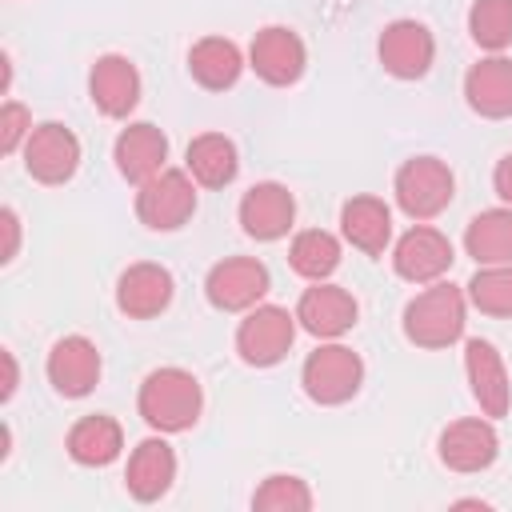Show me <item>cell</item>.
Returning <instances> with one entry per match:
<instances>
[{
  "label": "cell",
  "instance_id": "obj_4",
  "mask_svg": "<svg viewBox=\"0 0 512 512\" xmlns=\"http://www.w3.org/2000/svg\"><path fill=\"white\" fill-rule=\"evenodd\" d=\"M360 384H364V360L352 348L336 344V340H328L316 352H308V360L300 368L304 396L312 404H324V408L352 400L360 392Z\"/></svg>",
  "mask_w": 512,
  "mask_h": 512
},
{
  "label": "cell",
  "instance_id": "obj_7",
  "mask_svg": "<svg viewBox=\"0 0 512 512\" xmlns=\"http://www.w3.org/2000/svg\"><path fill=\"white\" fill-rule=\"evenodd\" d=\"M268 268L256 256H228L208 268L204 276V296L216 312H248L264 300L268 292Z\"/></svg>",
  "mask_w": 512,
  "mask_h": 512
},
{
  "label": "cell",
  "instance_id": "obj_28",
  "mask_svg": "<svg viewBox=\"0 0 512 512\" xmlns=\"http://www.w3.org/2000/svg\"><path fill=\"white\" fill-rule=\"evenodd\" d=\"M464 296L484 316H512V264H476Z\"/></svg>",
  "mask_w": 512,
  "mask_h": 512
},
{
  "label": "cell",
  "instance_id": "obj_11",
  "mask_svg": "<svg viewBox=\"0 0 512 512\" xmlns=\"http://www.w3.org/2000/svg\"><path fill=\"white\" fill-rule=\"evenodd\" d=\"M376 56L388 76L420 80L436 60V40L420 20H392L376 40Z\"/></svg>",
  "mask_w": 512,
  "mask_h": 512
},
{
  "label": "cell",
  "instance_id": "obj_33",
  "mask_svg": "<svg viewBox=\"0 0 512 512\" xmlns=\"http://www.w3.org/2000/svg\"><path fill=\"white\" fill-rule=\"evenodd\" d=\"M492 188H496V196H500V200L512 208V152L496 160V172H492Z\"/></svg>",
  "mask_w": 512,
  "mask_h": 512
},
{
  "label": "cell",
  "instance_id": "obj_29",
  "mask_svg": "<svg viewBox=\"0 0 512 512\" xmlns=\"http://www.w3.org/2000/svg\"><path fill=\"white\" fill-rule=\"evenodd\" d=\"M468 36L484 52H504L512 44V0H476L468 8Z\"/></svg>",
  "mask_w": 512,
  "mask_h": 512
},
{
  "label": "cell",
  "instance_id": "obj_15",
  "mask_svg": "<svg viewBox=\"0 0 512 512\" xmlns=\"http://www.w3.org/2000/svg\"><path fill=\"white\" fill-rule=\"evenodd\" d=\"M464 372H468V388H472V400L480 404V412L488 420H500L508 416L512 408V380H508V368L496 352V344L488 340H468L464 344Z\"/></svg>",
  "mask_w": 512,
  "mask_h": 512
},
{
  "label": "cell",
  "instance_id": "obj_6",
  "mask_svg": "<svg viewBox=\"0 0 512 512\" xmlns=\"http://www.w3.org/2000/svg\"><path fill=\"white\" fill-rule=\"evenodd\" d=\"M296 340V312L280 304H256L236 328V356L248 368H272L288 356Z\"/></svg>",
  "mask_w": 512,
  "mask_h": 512
},
{
  "label": "cell",
  "instance_id": "obj_25",
  "mask_svg": "<svg viewBox=\"0 0 512 512\" xmlns=\"http://www.w3.org/2000/svg\"><path fill=\"white\" fill-rule=\"evenodd\" d=\"M124 448V432L112 416L104 412H92V416H80L72 428H68V456L84 468H104L120 456Z\"/></svg>",
  "mask_w": 512,
  "mask_h": 512
},
{
  "label": "cell",
  "instance_id": "obj_30",
  "mask_svg": "<svg viewBox=\"0 0 512 512\" xmlns=\"http://www.w3.org/2000/svg\"><path fill=\"white\" fill-rule=\"evenodd\" d=\"M252 508H260V512H308L312 508V492H308V484L300 476L276 472L256 488Z\"/></svg>",
  "mask_w": 512,
  "mask_h": 512
},
{
  "label": "cell",
  "instance_id": "obj_8",
  "mask_svg": "<svg viewBox=\"0 0 512 512\" xmlns=\"http://www.w3.org/2000/svg\"><path fill=\"white\" fill-rule=\"evenodd\" d=\"M304 64H308V48L300 32H292L288 24H268L248 44V68L272 88L296 84L304 76Z\"/></svg>",
  "mask_w": 512,
  "mask_h": 512
},
{
  "label": "cell",
  "instance_id": "obj_31",
  "mask_svg": "<svg viewBox=\"0 0 512 512\" xmlns=\"http://www.w3.org/2000/svg\"><path fill=\"white\" fill-rule=\"evenodd\" d=\"M28 136H32V116H28V108L16 104V100H8V104L0 108V152L12 156L16 148H24Z\"/></svg>",
  "mask_w": 512,
  "mask_h": 512
},
{
  "label": "cell",
  "instance_id": "obj_20",
  "mask_svg": "<svg viewBox=\"0 0 512 512\" xmlns=\"http://www.w3.org/2000/svg\"><path fill=\"white\" fill-rule=\"evenodd\" d=\"M172 480H176V452L164 440V432L140 440L132 448V456H128V472H124V484H128L132 500L152 504L172 488Z\"/></svg>",
  "mask_w": 512,
  "mask_h": 512
},
{
  "label": "cell",
  "instance_id": "obj_10",
  "mask_svg": "<svg viewBox=\"0 0 512 512\" xmlns=\"http://www.w3.org/2000/svg\"><path fill=\"white\" fill-rule=\"evenodd\" d=\"M452 260V240L428 224H412L392 248V268L408 284H436L452 268Z\"/></svg>",
  "mask_w": 512,
  "mask_h": 512
},
{
  "label": "cell",
  "instance_id": "obj_12",
  "mask_svg": "<svg viewBox=\"0 0 512 512\" xmlns=\"http://www.w3.org/2000/svg\"><path fill=\"white\" fill-rule=\"evenodd\" d=\"M356 316H360L356 296L328 280H312V288H304L296 304V324L316 340H340L348 328H356Z\"/></svg>",
  "mask_w": 512,
  "mask_h": 512
},
{
  "label": "cell",
  "instance_id": "obj_22",
  "mask_svg": "<svg viewBox=\"0 0 512 512\" xmlns=\"http://www.w3.org/2000/svg\"><path fill=\"white\" fill-rule=\"evenodd\" d=\"M340 232L364 256H380L392 244V208L380 196H352L340 208Z\"/></svg>",
  "mask_w": 512,
  "mask_h": 512
},
{
  "label": "cell",
  "instance_id": "obj_23",
  "mask_svg": "<svg viewBox=\"0 0 512 512\" xmlns=\"http://www.w3.org/2000/svg\"><path fill=\"white\" fill-rule=\"evenodd\" d=\"M188 72L200 88L208 92H224L240 80L244 72V56L236 48V40L228 36H200L192 48H188Z\"/></svg>",
  "mask_w": 512,
  "mask_h": 512
},
{
  "label": "cell",
  "instance_id": "obj_3",
  "mask_svg": "<svg viewBox=\"0 0 512 512\" xmlns=\"http://www.w3.org/2000/svg\"><path fill=\"white\" fill-rule=\"evenodd\" d=\"M392 192H396V204L408 220L424 224L432 216H440L452 196H456V176L452 168L440 160V156H412L396 168V180H392Z\"/></svg>",
  "mask_w": 512,
  "mask_h": 512
},
{
  "label": "cell",
  "instance_id": "obj_26",
  "mask_svg": "<svg viewBox=\"0 0 512 512\" xmlns=\"http://www.w3.org/2000/svg\"><path fill=\"white\" fill-rule=\"evenodd\" d=\"M464 248L476 264H512V208L476 212L464 228Z\"/></svg>",
  "mask_w": 512,
  "mask_h": 512
},
{
  "label": "cell",
  "instance_id": "obj_32",
  "mask_svg": "<svg viewBox=\"0 0 512 512\" xmlns=\"http://www.w3.org/2000/svg\"><path fill=\"white\" fill-rule=\"evenodd\" d=\"M0 228H4V252H0V260L8 264V260H16V248H20V220H16L12 208L0 212Z\"/></svg>",
  "mask_w": 512,
  "mask_h": 512
},
{
  "label": "cell",
  "instance_id": "obj_19",
  "mask_svg": "<svg viewBox=\"0 0 512 512\" xmlns=\"http://www.w3.org/2000/svg\"><path fill=\"white\" fill-rule=\"evenodd\" d=\"M112 160H116V172L128 180V184H144L152 180L156 172L168 168V136L148 124V120H136L128 124L116 144H112Z\"/></svg>",
  "mask_w": 512,
  "mask_h": 512
},
{
  "label": "cell",
  "instance_id": "obj_21",
  "mask_svg": "<svg viewBox=\"0 0 512 512\" xmlns=\"http://www.w3.org/2000/svg\"><path fill=\"white\" fill-rule=\"evenodd\" d=\"M464 100L484 120L512 116V60L500 56V52L476 60L464 76Z\"/></svg>",
  "mask_w": 512,
  "mask_h": 512
},
{
  "label": "cell",
  "instance_id": "obj_9",
  "mask_svg": "<svg viewBox=\"0 0 512 512\" xmlns=\"http://www.w3.org/2000/svg\"><path fill=\"white\" fill-rule=\"evenodd\" d=\"M24 168L40 184H68L80 168V140L60 120H44L24 140Z\"/></svg>",
  "mask_w": 512,
  "mask_h": 512
},
{
  "label": "cell",
  "instance_id": "obj_27",
  "mask_svg": "<svg viewBox=\"0 0 512 512\" xmlns=\"http://www.w3.org/2000/svg\"><path fill=\"white\" fill-rule=\"evenodd\" d=\"M288 264L304 280H328L340 268V240L324 228H304L288 248Z\"/></svg>",
  "mask_w": 512,
  "mask_h": 512
},
{
  "label": "cell",
  "instance_id": "obj_18",
  "mask_svg": "<svg viewBox=\"0 0 512 512\" xmlns=\"http://www.w3.org/2000/svg\"><path fill=\"white\" fill-rule=\"evenodd\" d=\"M236 216H240V228L252 240H280L296 220V200H292V192L284 184L260 180L240 196V212Z\"/></svg>",
  "mask_w": 512,
  "mask_h": 512
},
{
  "label": "cell",
  "instance_id": "obj_1",
  "mask_svg": "<svg viewBox=\"0 0 512 512\" xmlns=\"http://www.w3.org/2000/svg\"><path fill=\"white\" fill-rule=\"evenodd\" d=\"M136 412L152 432H188L204 412V388L188 368H152L140 380Z\"/></svg>",
  "mask_w": 512,
  "mask_h": 512
},
{
  "label": "cell",
  "instance_id": "obj_2",
  "mask_svg": "<svg viewBox=\"0 0 512 512\" xmlns=\"http://www.w3.org/2000/svg\"><path fill=\"white\" fill-rule=\"evenodd\" d=\"M468 296L456 284H428L404 304V336L416 348H448L464 336Z\"/></svg>",
  "mask_w": 512,
  "mask_h": 512
},
{
  "label": "cell",
  "instance_id": "obj_13",
  "mask_svg": "<svg viewBox=\"0 0 512 512\" xmlns=\"http://www.w3.org/2000/svg\"><path fill=\"white\" fill-rule=\"evenodd\" d=\"M436 452H440V464L452 468V472H484L500 456V436H496L488 416L484 420L468 416V420H452L440 432Z\"/></svg>",
  "mask_w": 512,
  "mask_h": 512
},
{
  "label": "cell",
  "instance_id": "obj_34",
  "mask_svg": "<svg viewBox=\"0 0 512 512\" xmlns=\"http://www.w3.org/2000/svg\"><path fill=\"white\" fill-rule=\"evenodd\" d=\"M0 360H4V392H0V400H12V392H16V356L12 352H0Z\"/></svg>",
  "mask_w": 512,
  "mask_h": 512
},
{
  "label": "cell",
  "instance_id": "obj_17",
  "mask_svg": "<svg viewBox=\"0 0 512 512\" xmlns=\"http://www.w3.org/2000/svg\"><path fill=\"white\" fill-rule=\"evenodd\" d=\"M172 292H176L172 272L164 264L140 260V264H128L116 280V308L128 320H152L172 304Z\"/></svg>",
  "mask_w": 512,
  "mask_h": 512
},
{
  "label": "cell",
  "instance_id": "obj_24",
  "mask_svg": "<svg viewBox=\"0 0 512 512\" xmlns=\"http://www.w3.org/2000/svg\"><path fill=\"white\" fill-rule=\"evenodd\" d=\"M184 168L200 188H224L240 172V152L224 132H200L184 152Z\"/></svg>",
  "mask_w": 512,
  "mask_h": 512
},
{
  "label": "cell",
  "instance_id": "obj_16",
  "mask_svg": "<svg viewBox=\"0 0 512 512\" xmlns=\"http://www.w3.org/2000/svg\"><path fill=\"white\" fill-rule=\"evenodd\" d=\"M88 100L96 104L100 116L108 120H124L136 104H140V72L128 56L108 52L92 64L88 72Z\"/></svg>",
  "mask_w": 512,
  "mask_h": 512
},
{
  "label": "cell",
  "instance_id": "obj_5",
  "mask_svg": "<svg viewBox=\"0 0 512 512\" xmlns=\"http://www.w3.org/2000/svg\"><path fill=\"white\" fill-rule=\"evenodd\" d=\"M196 212V180L188 168H164L136 184V216L152 232H176Z\"/></svg>",
  "mask_w": 512,
  "mask_h": 512
},
{
  "label": "cell",
  "instance_id": "obj_14",
  "mask_svg": "<svg viewBox=\"0 0 512 512\" xmlns=\"http://www.w3.org/2000/svg\"><path fill=\"white\" fill-rule=\"evenodd\" d=\"M100 348L88 336H60L48 352V384L64 396V400H80L100 384Z\"/></svg>",
  "mask_w": 512,
  "mask_h": 512
}]
</instances>
